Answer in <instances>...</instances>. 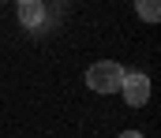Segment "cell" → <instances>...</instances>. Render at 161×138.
Returning a JSON list of instances; mask_svg holds the SVG:
<instances>
[{
  "instance_id": "1",
  "label": "cell",
  "mask_w": 161,
  "mask_h": 138,
  "mask_svg": "<svg viewBox=\"0 0 161 138\" xmlns=\"http://www.w3.org/2000/svg\"><path fill=\"white\" fill-rule=\"evenodd\" d=\"M120 82H124V67L116 60H97L86 71V86L94 93H120Z\"/></svg>"
},
{
  "instance_id": "2",
  "label": "cell",
  "mask_w": 161,
  "mask_h": 138,
  "mask_svg": "<svg viewBox=\"0 0 161 138\" xmlns=\"http://www.w3.org/2000/svg\"><path fill=\"white\" fill-rule=\"evenodd\" d=\"M120 93L131 108H142L150 101V79L142 71H124V82H120Z\"/></svg>"
},
{
  "instance_id": "3",
  "label": "cell",
  "mask_w": 161,
  "mask_h": 138,
  "mask_svg": "<svg viewBox=\"0 0 161 138\" xmlns=\"http://www.w3.org/2000/svg\"><path fill=\"white\" fill-rule=\"evenodd\" d=\"M19 19H23L26 26H38L41 19H45V8H41V0H19Z\"/></svg>"
},
{
  "instance_id": "4",
  "label": "cell",
  "mask_w": 161,
  "mask_h": 138,
  "mask_svg": "<svg viewBox=\"0 0 161 138\" xmlns=\"http://www.w3.org/2000/svg\"><path fill=\"white\" fill-rule=\"evenodd\" d=\"M135 11H139V19H146V23H158L161 19V0H135Z\"/></svg>"
},
{
  "instance_id": "5",
  "label": "cell",
  "mask_w": 161,
  "mask_h": 138,
  "mask_svg": "<svg viewBox=\"0 0 161 138\" xmlns=\"http://www.w3.org/2000/svg\"><path fill=\"white\" fill-rule=\"evenodd\" d=\"M116 138H142L139 131H124V135H116Z\"/></svg>"
}]
</instances>
